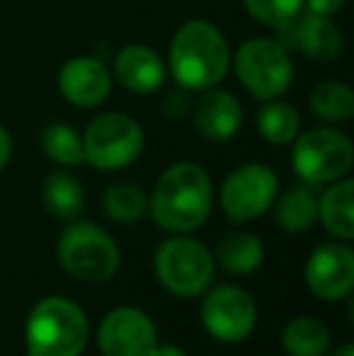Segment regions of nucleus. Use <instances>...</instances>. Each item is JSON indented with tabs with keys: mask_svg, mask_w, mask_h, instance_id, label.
Masks as SVG:
<instances>
[{
	"mask_svg": "<svg viewBox=\"0 0 354 356\" xmlns=\"http://www.w3.org/2000/svg\"><path fill=\"white\" fill-rule=\"evenodd\" d=\"M214 189L209 172L197 163H175L158 177L148 197V211L158 228L192 233L211 213Z\"/></svg>",
	"mask_w": 354,
	"mask_h": 356,
	"instance_id": "1",
	"label": "nucleus"
},
{
	"mask_svg": "<svg viewBox=\"0 0 354 356\" xmlns=\"http://www.w3.org/2000/svg\"><path fill=\"white\" fill-rule=\"evenodd\" d=\"M168 63L182 90H209L226 78L231 49L216 24L189 19L172 37Z\"/></svg>",
	"mask_w": 354,
	"mask_h": 356,
	"instance_id": "2",
	"label": "nucleus"
},
{
	"mask_svg": "<svg viewBox=\"0 0 354 356\" xmlns=\"http://www.w3.org/2000/svg\"><path fill=\"white\" fill-rule=\"evenodd\" d=\"M27 356H81L88 344V318L63 296L42 298L24 325Z\"/></svg>",
	"mask_w": 354,
	"mask_h": 356,
	"instance_id": "3",
	"label": "nucleus"
},
{
	"mask_svg": "<svg viewBox=\"0 0 354 356\" xmlns=\"http://www.w3.org/2000/svg\"><path fill=\"white\" fill-rule=\"evenodd\" d=\"M56 257L71 277L90 284L109 282L122 264L112 235L90 220H71L58 238Z\"/></svg>",
	"mask_w": 354,
	"mask_h": 356,
	"instance_id": "4",
	"label": "nucleus"
},
{
	"mask_svg": "<svg viewBox=\"0 0 354 356\" xmlns=\"http://www.w3.org/2000/svg\"><path fill=\"white\" fill-rule=\"evenodd\" d=\"M153 269L166 291L179 298H194L211 286L216 264L207 245L177 233L156 250Z\"/></svg>",
	"mask_w": 354,
	"mask_h": 356,
	"instance_id": "5",
	"label": "nucleus"
},
{
	"mask_svg": "<svg viewBox=\"0 0 354 356\" xmlns=\"http://www.w3.org/2000/svg\"><path fill=\"white\" fill-rule=\"evenodd\" d=\"M231 63L243 88L262 102L284 95L293 80L291 56L279 39H248L231 58Z\"/></svg>",
	"mask_w": 354,
	"mask_h": 356,
	"instance_id": "6",
	"label": "nucleus"
},
{
	"mask_svg": "<svg viewBox=\"0 0 354 356\" xmlns=\"http://www.w3.org/2000/svg\"><path fill=\"white\" fill-rule=\"evenodd\" d=\"M354 163L352 141L337 129H311L293 138V172L306 184H328L342 179Z\"/></svg>",
	"mask_w": 354,
	"mask_h": 356,
	"instance_id": "7",
	"label": "nucleus"
},
{
	"mask_svg": "<svg viewBox=\"0 0 354 356\" xmlns=\"http://www.w3.org/2000/svg\"><path fill=\"white\" fill-rule=\"evenodd\" d=\"M143 150V129L136 119L122 112H107L92 119L83 136L86 163L97 170H122Z\"/></svg>",
	"mask_w": 354,
	"mask_h": 356,
	"instance_id": "8",
	"label": "nucleus"
},
{
	"mask_svg": "<svg viewBox=\"0 0 354 356\" xmlns=\"http://www.w3.org/2000/svg\"><path fill=\"white\" fill-rule=\"evenodd\" d=\"M277 189L279 179L267 165H241L223 179L221 209L231 223H248L272 209Z\"/></svg>",
	"mask_w": 354,
	"mask_h": 356,
	"instance_id": "9",
	"label": "nucleus"
},
{
	"mask_svg": "<svg viewBox=\"0 0 354 356\" xmlns=\"http://www.w3.org/2000/svg\"><path fill=\"white\" fill-rule=\"evenodd\" d=\"M202 323L214 339L226 344L243 342L257 325V305L241 286H216L202 300Z\"/></svg>",
	"mask_w": 354,
	"mask_h": 356,
	"instance_id": "10",
	"label": "nucleus"
},
{
	"mask_svg": "<svg viewBox=\"0 0 354 356\" xmlns=\"http://www.w3.org/2000/svg\"><path fill=\"white\" fill-rule=\"evenodd\" d=\"M156 344V325L138 308H114L99 325L97 347L102 356H148Z\"/></svg>",
	"mask_w": 354,
	"mask_h": 356,
	"instance_id": "11",
	"label": "nucleus"
},
{
	"mask_svg": "<svg viewBox=\"0 0 354 356\" xmlns=\"http://www.w3.org/2000/svg\"><path fill=\"white\" fill-rule=\"evenodd\" d=\"M306 284L316 298H347L354 289V250L345 243H321L308 254Z\"/></svg>",
	"mask_w": 354,
	"mask_h": 356,
	"instance_id": "12",
	"label": "nucleus"
},
{
	"mask_svg": "<svg viewBox=\"0 0 354 356\" xmlns=\"http://www.w3.org/2000/svg\"><path fill=\"white\" fill-rule=\"evenodd\" d=\"M58 90L73 107H97L112 92V75L99 58L76 56L58 71Z\"/></svg>",
	"mask_w": 354,
	"mask_h": 356,
	"instance_id": "13",
	"label": "nucleus"
},
{
	"mask_svg": "<svg viewBox=\"0 0 354 356\" xmlns=\"http://www.w3.org/2000/svg\"><path fill=\"white\" fill-rule=\"evenodd\" d=\"M279 34H287L291 37V47H298V51L306 58L316 63H330L335 58H340L342 54V32L337 29V24L332 22L325 15H316V13H306L303 10L298 15V19L291 24L289 29ZM287 44V47H289Z\"/></svg>",
	"mask_w": 354,
	"mask_h": 356,
	"instance_id": "14",
	"label": "nucleus"
},
{
	"mask_svg": "<svg viewBox=\"0 0 354 356\" xmlns=\"http://www.w3.org/2000/svg\"><path fill=\"white\" fill-rule=\"evenodd\" d=\"M194 129L207 141H228L243 124V109L228 90L209 88L192 109Z\"/></svg>",
	"mask_w": 354,
	"mask_h": 356,
	"instance_id": "15",
	"label": "nucleus"
},
{
	"mask_svg": "<svg viewBox=\"0 0 354 356\" xmlns=\"http://www.w3.org/2000/svg\"><path fill=\"white\" fill-rule=\"evenodd\" d=\"M114 75L127 90L136 95H151L161 90L166 80L163 58L143 44H129L114 58Z\"/></svg>",
	"mask_w": 354,
	"mask_h": 356,
	"instance_id": "16",
	"label": "nucleus"
},
{
	"mask_svg": "<svg viewBox=\"0 0 354 356\" xmlns=\"http://www.w3.org/2000/svg\"><path fill=\"white\" fill-rule=\"evenodd\" d=\"M354 182L352 179H335L332 187L318 199V218L323 220L325 230L342 243L354 238Z\"/></svg>",
	"mask_w": 354,
	"mask_h": 356,
	"instance_id": "17",
	"label": "nucleus"
},
{
	"mask_svg": "<svg viewBox=\"0 0 354 356\" xmlns=\"http://www.w3.org/2000/svg\"><path fill=\"white\" fill-rule=\"evenodd\" d=\"M42 202L54 218L71 223V220H78V216L86 209V192H83V184L78 182V177L56 170L44 179Z\"/></svg>",
	"mask_w": 354,
	"mask_h": 356,
	"instance_id": "18",
	"label": "nucleus"
},
{
	"mask_svg": "<svg viewBox=\"0 0 354 356\" xmlns=\"http://www.w3.org/2000/svg\"><path fill=\"white\" fill-rule=\"evenodd\" d=\"M272 207L274 220L287 233H306L318 220V199L308 187H289Z\"/></svg>",
	"mask_w": 354,
	"mask_h": 356,
	"instance_id": "19",
	"label": "nucleus"
},
{
	"mask_svg": "<svg viewBox=\"0 0 354 356\" xmlns=\"http://www.w3.org/2000/svg\"><path fill=\"white\" fill-rule=\"evenodd\" d=\"M282 347L289 356H325L330 349V332L318 318L301 315L287 323Z\"/></svg>",
	"mask_w": 354,
	"mask_h": 356,
	"instance_id": "20",
	"label": "nucleus"
},
{
	"mask_svg": "<svg viewBox=\"0 0 354 356\" xmlns=\"http://www.w3.org/2000/svg\"><path fill=\"white\" fill-rule=\"evenodd\" d=\"M218 264L231 274H252L255 269H260L262 259H265V248L262 240L252 233H228L218 245Z\"/></svg>",
	"mask_w": 354,
	"mask_h": 356,
	"instance_id": "21",
	"label": "nucleus"
},
{
	"mask_svg": "<svg viewBox=\"0 0 354 356\" xmlns=\"http://www.w3.org/2000/svg\"><path fill=\"white\" fill-rule=\"evenodd\" d=\"M102 209L114 223H138L148 213V194L134 182L109 184L102 194Z\"/></svg>",
	"mask_w": 354,
	"mask_h": 356,
	"instance_id": "22",
	"label": "nucleus"
},
{
	"mask_svg": "<svg viewBox=\"0 0 354 356\" xmlns=\"http://www.w3.org/2000/svg\"><path fill=\"white\" fill-rule=\"evenodd\" d=\"M311 112L318 119L328 124H345L354 114V92L345 83L337 80H325V83L316 85L308 97Z\"/></svg>",
	"mask_w": 354,
	"mask_h": 356,
	"instance_id": "23",
	"label": "nucleus"
},
{
	"mask_svg": "<svg viewBox=\"0 0 354 356\" xmlns=\"http://www.w3.org/2000/svg\"><path fill=\"white\" fill-rule=\"evenodd\" d=\"M257 129L262 138L274 145H287L298 136L301 117L289 102L282 99H267L257 112Z\"/></svg>",
	"mask_w": 354,
	"mask_h": 356,
	"instance_id": "24",
	"label": "nucleus"
},
{
	"mask_svg": "<svg viewBox=\"0 0 354 356\" xmlns=\"http://www.w3.org/2000/svg\"><path fill=\"white\" fill-rule=\"evenodd\" d=\"M42 148L54 163L66 165V168H76V165L86 163L81 134L68 124H51V127L44 129Z\"/></svg>",
	"mask_w": 354,
	"mask_h": 356,
	"instance_id": "25",
	"label": "nucleus"
},
{
	"mask_svg": "<svg viewBox=\"0 0 354 356\" xmlns=\"http://www.w3.org/2000/svg\"><path fill=\"white\" fill-rule=\"evenodd\" d=\"M250 17L269 29L284 32L303 13V0H243Z\"/></svg>",
	"mask_w": 354,
	"mask_h": 356,
	"instance_id": "26",
	"label": "nucleus"
},
{
	"mask_svg": "<svg viewBox=\"0 0 354 356\" xmlns=\"http://www.w3.org/2000/svg\"><path fill=\"white\" fill-rule=\"evenodd\" d=\"M189 107H192V104H189L187 90H184V92H170L166 97V102H163V112L170 119H182Z\"/></svg>",
	"mask_w": 354,
	"mask_h": 356,
	"instance_id": "27",
	"label": "nucleus"
},
{
	"mask_svg": "<svg viewBox=\"0 0 354 356\" xmlns=\"http://www.w3.org/2000/svg\"><path fill=\"white\" fill-rule=\"evenodd\" d=\"M347 0H303V10L306 13H316V15H325V17H330V15L340 13L342 8H345Z\"/></svg>",
	"mask_w": 354,
	"mask_h": 356,
	"instance_id": "28",
	"label": "nucleus"
},
{
	"mask_svg": "<svg viewBox=\"0 0 354 356\" xmlns=\"http://www.w3.org/2000/svg\"><path fill=\"white\" fill-rule=\"evenodd\" d=\"M10 155H13V138H10L8 129L0 124V172H3L5 165L10 163Z\"/></svg>",
	"mask_w": 354,
	"mask_h": 356,
	"instance_id": "29",
	"label": "nucleus"
},
{
	"mask_svg": "<svg viewBox=\"0 0 354 356\" xmlns=\"http://www.w3.org/2000/svg\"><path fill=\"white\" fill-rule=\"evenodd\" d=\"M148 356H187L179 347H172V344H156V347L148 352Z\"/></svg>",
	"mask_w": 354,
	"mask_h": 356,
	"instance_id": "30",
	"label": "nucleus"
},
{
	"mask_svg": "<svg viewBox=\"0 0 354 356\" xmlns=\"http://www.w3.org/2000/svg\"><path fill=\"white\" fill-rule=\"evenodd\" d=\"M330 356H354V344H352V342L340 344V347H337Z\"/></svg>",
	"mask_w": 354,
	"mask_h": 356,
	"instance_id": "31",
	"label": "nucleus"
}]
</instances>
